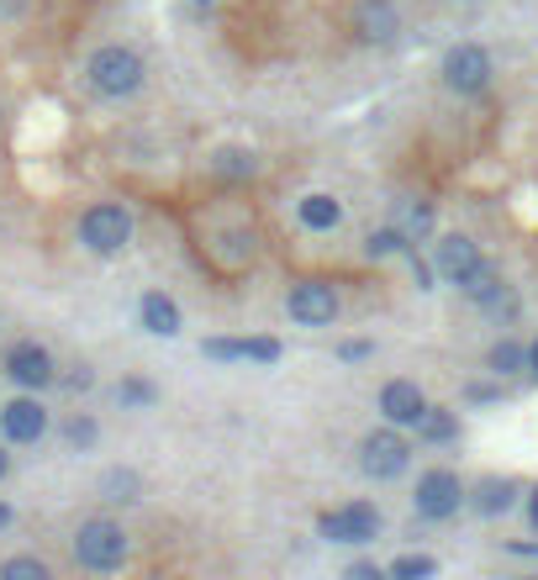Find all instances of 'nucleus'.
I'll use <instances>...</instances> for the list:
<instances>
[{
    "label": "nucleus",
    "mask_w": 538,
    "mask_h": 580,
    "mask_svg": "<svg viewBox=\"0 0 538 580\" xmlns=\"http://www.w3.org/2000/svg\"><path fill=\"white\" fill-rule=\"evenodd\" d=\"M85 85H90V96H100V100L143 96L148 58L132 49V43H100V49L85 58Z\"/></svg>",
    "instance_id": "nucleus-1"
},
{
    "label": "nucleus",
    "mask_w": 538,
    "mask_h": 580,
    "mask_svg": "<svg viewBox=\"0 0 538 580\" xmlns=\"http://www.w3.org/2000/svg\"><path fill=\"white\" fill-rule=\"evenodd\" d=\"M74 565L79 570H90V576H117V570H127V559H132V533L117 523V517H106V512H96V517H85L79 528H74Z\"/></svg>",
    "instance_id": "nucleus-2"
},
{
    "label": "nucleus",
    "mask_w": 538,
    "mask_h": 580,
    "mask_svg": "<svg viewBox=\"0 0 538 580\" xmlns=\"http://www.w3.org/2000/svg\"><path fill=\"white\" fill-rule=\"evenodd\" d=\"M132 233H138V222L127 212L122 201H90L79 222H74V238L85 254H96V259H122L127 248H132Z\"/></svg>",
    "instance_id": "nucleus-3"
},
{
    "label": "nucleus",
    "mask_w": 538,
    "mask_h": 580,
    "mask_svg": "<svg viewBox=\"0 0 538 580\" xmlns=\"http://www.w3.org/2000/svg\"><path fill=\"white\" fill-rule=\"evenodd\" d=\"M470 507V485L460 481V470L449 464H428L412 485V512L417 523H454Z\"/></svg>",
    "instance_id": "nucleus-4"
},
{
    "label": "nucleus",
    "mask_w": 538,
    "mask_h": 580,
    "mask_svg": "<svg viewBox=\"0 0 538 580\" xmlns=\"http://www.w3.org/2000/svg\"><path fill=\"white\" fill-rule=\"evenodd\" d=\"M412 438L407 428H396V422H380V428H369L359 438V470H365V481H401L407 470H412Z\"/></svg>",
    "instance_id": "nucleus-5"
},
{
    "label": "nucleus",
    "mask_w": 538,
    "mask_h": 580,
    "mask_svg": "<svg viewBox=\"0 0 538 580\" xmlns=\"http://www.w3.org/2000/svg\"><path fill=\"white\" fill-rule=\"evenodd\" d=\"M443 90L460 100H475L491 90V79H496V58H491L486 43H454V49L443 53Z\"/></svg>",
    "instance_id": "nucleus-6"
},
{
    "label": "nucleus",
    "mask_w": 538,
    "mask_h": 580,
    "mask_svg": "<svg viewBox=\"0 0 538 580\" xmlns=\"http://www.w3.org/2000/svg\"><path fill=\"white\" fill-rule=\"evenodd\" d=\"M386 528V517L375 502H338V507L318 512V538L322 544H343V549H365Z\"/></svg>",
    "instance_id": "nucleus-7"
},
{
    "label": "nucleus",
    "mask_w": 538,
    "mask_h": 580,
    "mask_svg": "<svg viewBox=\"0 0 538 580\" xmlns=\"http://www.w3.org/2000/svg\"><path fill=\"white\" fill-rule=\"evenodd\" d=\"M338 312H343V296L327 275H301L286 290V316H291L295 327H333Z\"/></svg>",
    "instance_id": "nucleus-8"
},
{
    "label": "nucleus",
    "mask_w": 538,
    "mask_h": 580,
    "mask_svg": "<svg viewBox=\"0 0 538 580\" xmlns=\"http://www.w3.org/2000/svg\"><path fill=\"white\" fill-rule=\"evenodd\" d=\"M0 369H6V380L17 390H49L58 386V359H53L49 343L37 339H22L6 348V359H0Z\"/></svg>",
    "instance_id": "nucleus-9"
},
{
    "label": "nucleus",
    "mask_w": 538,
    "mask_h": 580,
    "mask_svg": "<svg viewBox=\"0 0 538 580\" xmlns=\"http://www.w3.org/2000/svg\"><path fill=\"white\" fill-rule=\"evenodd\" d=\"M53 428L49 407L37 401V390H22V396H11V401H0V438L11 443V449H32V443H43Z\"/></svg>",
    "instance_id": "nucleus-10"
},
{
    "label": "nucleus",
    "mask_w": 538,
    "mask_h": 580,
    "mask_svg": "<svg viewBox=\"0 0 538 580\" xmlns=\"http://www.w3.org/2000/svg\"><path fill=\"white\" fill-rule=\"evenodd\" d=\"M348 32H354L365 49H391V43H401L407 22H401V6H396V0H354Z\"/></svg>",
    "instance_id": "nucleus-11"
},
{
    "label": "nucleus",
    "mask_w": 538,
    "mask_h": 580,
    "mask_svg": "<svg viewBox=\"0 0 538 580\" xmlns=\"http://www.w3.org/2000/svg\"><path fill=\"white\" fill-rule=\"evenodd\" d=\"M433 265H439V280L454 290H465L481 269H486V254H481V243L470 238V233H443L433 243Z\"/></svg>",
    "instance_id": "nucleus-12"
},
{
    "label": "nucleus",
    "mask_w": 538,
    "mask_h": 580,
    "mask_svg": "<svg viewBox=\"0 0 538 580\" xmlns=\"http://www.w3.org/2000/svg\"><path fill=\"white\" fill-rule=\"evenodd\" d=\"M428 390L417 386V380H407V375H391L386 386H380V396H375V411H380V422H396V428H407V433H417V422L428 417Z\"/></svg>",
    "instance_id": "nucleus-13"
},
{
    "label": "nucleus",
    "mask_w": 538,
    "mask_h": 580,
    "mask_svg": "<svg viewBox=\"0 0 538 580\" xmlns=\"http://www.w3.org/2000/svg\"><path fill=\"white\" fill-rule=\"evenodd\" d=\"M460 296H465V301L475 307V312L496 316V322H517V312H523V301H517L513 280H507V275H502L496 265L481 269V275H475V280H470V286L460 290Z\"/></svg>",
    "instance_id": "nucleus-14"
},
{
    "label": "nucleus",
    "mask_w": 538,
    "mask_h": 580,
    "mask_svg": "<svg viewBox=\"0 0 538 580\" xmlns=\"http://www.w3.org/2000/svg\"><path fill=\"white\" fill-rule=\"evenodd\" d=\"M206 254H212V259H217L227 275H238V269H248L254 259H259V227H254L248 217L227 222V227H217V233H212Z\"/></svg>",
    "instance_id": "nucleus-15"
},
{
    "label": "nucleus",
    "mask_w": 538,
    "mask_h": 580,
    "mask_svg": "<svg viewBox=\"0 0 538 580\" xmlns=\"http://www.w3.org/2000/svg\"><path fill=\"white\" fill-rule=\"evenodd\" d=\"M206 170H212V180H222V185H254L259 180V148H248V143H217L212 153H206Z\"/></svg>",
    "instance_id": "nucleus-16"
},
{
    "label": "nucleus",
    "mask_w": 538,
    "mask_h": 580,
    "mask_svg": "<svg viewBox=\"0 0 538 580\" xmlns=\"http://www.w3.org/2000/svg\"><path fill=\"white\" fill-rule=\"evenodd\" d=\"M523 496H528V491H523L513 475H486V481L470 485V512H475V517H507Z\"/></svg>",
    "instance_id": "nucleus-17"
},
{
    "label": "nucleus",
    "mask_w": 538,
    "mask_h": 580,
    "mask_svg": "<svg viewBox=\"0 0 538 580\" xmlns=\"http://www.w3.org/2000/svg\"><path fill=\"white\" fill-rule=\"evenodd\" d=\"M295 222H301L312 238H327V233L343 227V201L333 191H306L295 201Z\"/></svg>",
    "instance_id": "nucleus-18"
},
{
    "label": "nucleus",
    "mask_w": 538,
    "mask_h": 580,
    "mask_svg": "<svg viewBox=\"0 0 538 580\" xmlns=\"http://www.w3.org/2000/svg\"><path fill=\"white\" fill-rule=\"evenodd\" d=\"M138 322H143V333H153V339H180L185 312H180V301L164 296V290H143V301H138Z\"/></svg>",
    "instance_id": "nucleus-19"
},
{
    "label": "nucleus",
    "mask_w": 538,
    "mask_h": 580,
    "mask_svg": "<svg viewBox=\"0 0 538 580\" xmlns=\"http://www.w3.org/2000/svg\"><path fill=\"white\" fill-rule=\"evenodd\" d=\"M417 248V238L401 227V222H386V227H369L365 233V259H375V265H386V259H407Z\"/></svg>",
    "instance_id": "nucleus-20"
},
{
    "label": "nucleus",
    "mask_w": 538,
    "mask_h": 580,
    "mask_svg": "<svg viewBox=\"0 0 538 580\" xmlns=\"http://www.w3.org/2000/svg\"><path fill=\"white\" fill-rule=\"evenodd\" d=\"M486 369H491V380H517V375H528V343L513 339V333H502V339L486 348Z\"/></svg>",
    "instance_id": "nucleus-21"
},
{
    "label": "nucleus",
    "mask_w": 538,
    "mask_h": 580,
    "mask_svg": "<svg viewBox=\"0 0 538 580\" xmlns=\"http://www.w3.org/2000/svg\"><path fill=\"white\" fill-rule=\"evenodd\" d=\"M96 491H100V502H111V507H132V502H143V475L127 470V464H111L100 475Z\"/></svg>",
    "instance_id": "nucleus-22"
},
{
    "label": "nucleus",
    "mask_w": 538,
    "mask_h": 580,
    "mask_svg": "<svg viewBox=\"0 0 538 580\" xmlns=\"http://www.w3.org/2000/svg\"><path fill=\"white\" fill-rule=\"evenodd\" d=\"M417 443H433V449H443V443H460V411L454 407H428V417L417 422Z\"/></svg>",
    "instance_id": "nucleus-23"
},
{
    "label": "nucleus",
    "mask_w": 538,
    "mask_h": 580,
    "mask_svg": "<svg viewBox=\"0 0 538 580\" xmlns=\"http://www.w3.org/2000/svg\"><path fill=\"white\" fill-rule=\"evenodd\" d=\"M58 433H64V443H69L74 454H90V449H96V443H100V422H96V417H90V411H69Z\"/></svg>",
    "instance_id": "nucleus-24"
},
{
    "label": "nucleus",
    "mask_w": 538,
    "mask_h": 580,
    "mask_svg": "<svg viewBox=\"0 0 538 580\" xmlns=\"http://www.w3.org/2000/svg\"><path fill=\"white\" fill-rule=\"evenodd\" d=\"M153 401H159V386H153L148 375H122V380H117V407L122 411H148Z\"/></svg>",
    "instance_id": "nucleus-25"
},
{
    "label": "nucleus",
    "mask_w": 538,
    "mask_h": 580,
    "mask_svg": "<svg viewBox=\"0 0 538 580\" xmlns=\"http://www.w3.org/2000/svg\"><path fill=\"white\" fill-rule=\"evenodd\" d=\"M439 576V559L433 555H401L386 565V580H433Z\"/></svg>",
    "instance_id": "nucleus-26"
},
{
    "label": "nucleus",
    "mask_w": 538,
    "mask_h": 580,
    "mask_svg": "<svg viewBox=\"0 0 538 580\" xmlns=\"http://www.w3.org/2000/svg\"><path fill=\"white\" fill-rule=\"evenodd\" d=\"M53 570L43 565V559H32V555H11V559H0V580H49Z\"/></svg>",
    "instance_id": "nucleus-27"
},
{
    "label": "nucleus",
    "mask_w": 538,
    "mask_h": 580,
    "mask_svg": "<svg viewBox=\"0 0 538 580\" xmlns=\"http://www.w3.org/2000/svg\"><path fill=\"white\" fill-rule=\"evenodd\" d=\"M433 222H439L433 201H412V206H407V217H401V227H407V233L422 243V238H433Z\"/></svg>",
    "instance_id": "nucleus-28"
},
{
    "label": "nucleus",
    "mask_w": 538,
    "mask_h": 580,
    "mask_svg": "<svg viewBox=\"0 0 538 580\" xmlns=\"http://www.w3.org/2000/svg\"><path fill=\"white\" fill-rule=\"evenodd\" d=\"M280 339H269V333H254V339H244V364H280Z\"/></svg>",
    "instance_id": "nucleus-29"
},
{
    "label": "nucleus",
    "mask_w": 538,
    "mask_h": 580,
    "mask_svg": "<svg viewBox=\"0 0 538 580\" xmlns=\"http://www.w3.org/2000/svg\"><path fill=\"white\" fill-rule=\"evenodd\" d=\"M201 354L212 364H244V339H206Z\"/></svg>",
    "instance_id": "nucleus-30"
},
{
    "label": "nucleus",
    "mask_w": 538,
    "mask_h": 580,
    "mask_svg": "<svg viewBox=\"0 0 538 580\" xmlns=\"http://www.w3.org/2000/svg\"><path fill=\"white\" fill-rule=\"evenodd\" d=\"M407 265H412V286L422 290V296H428V290H439V265H433V259H422V254H407Z\"/></svg>",
    "instance_id": "nucleus-31"
},
{
    "label": "nucleus",
    "mask_w": 538,
    "mask_h": 580,
    "mask_svg": "<svg viewBox=\"0 0 538 580\" xmlns=\"http://www.w3.org/2000/svg\"><path fill=\"white\" fill-rule=\"evenodd\" d=\"M58 386H64V390H74V396H85V390L96 386V375H90V364H74L69 375L58 369Z\"/></svg>",
    "instance_id": "nucleus-32"
},
{
    "label": "nucleus",
    "mask_w": 538,
    "mask_h": 580,
    "mask_svg": "<svg viewBox=\"0 0 538 580\" xmlns=\"http://www.w3.org/2000/svg\"><path fill=\"white\" fill-rule=\"evenodd\" d=\"M338 359H343V364L375 359V343H369V339H348V343H338Z\"/></svg>",
    "instance_id": "nucleus-33"
},
{
    "label": "nucleus",
    "mask_w": 538,
    "mask_h": 580,
    "mask_svg": "<svg viewBox=\"0 0 538 580\" xmlns=\"http://www.w3.org/2000/svg\"><path fill=\"white\" fill-rule=\"evenodd\" d=\"M343 576L348 580H386V565H375V559H354Z\"/></svg>",
    "instance_id": "nucleus-34"
},
{
    "label": "nucleus",
    "mask_w": 538,
    "mask_h": 580,
    "mask_svg": "<svg viewBox=\"0 0 538 580\" xmlns=\"http://www.w3.org/2000/svg\"><path fill=\"white\" fill-rule=\"evenodd\" d=\"M502 396V380L496 386H470V401H496Z\"/></svg>",
    "instance_id": "nucleus-35"
},
{
    "label": "nucleus",
    "mask_w": 538,
    "mask_h": 580,
    "mask_svg": "<svg viewBox=\"0 0 538 580\" xmlns=\"http://www.w3.org/2000/svg\"><path fill=\"white\" fill-rule=\"evenodd\" d=\"M523 507H528V528L538 533V485H534V491H528V496H523Z\"/></svg>",
    "instance_id": "nucleus-36"
},
{
    "label": "nucleus",
    "mask_w": 538,
    "mask_h": 580,
    "mask_svg": "<svg viewBox=\"0 0 538 580\" xmlns=\"http://www.w3.org/2000/svg\"><path fill=\"white\" fill-rule=\"evenodd\" d=\"M11 523H17V507H11V502H0V533L11 528Z\"/></svg>",
    "instance_id": "nucleus-37"
},
{
    "label": "nucleus",
    "mask_w": 538,
    "mask_h": 580,
    "mask_svg": "<svg viewBox=\"0 0 538 580\" xmlns=\"http://www.w3.org/2000/svg\"><path fill=\"white\" fill-rule=\"evenodd\" d=\"M6 449H11V443H6V438H0V481H6V475H11V454H6Z\"/></svg>",
    "instance_id": "nucleus-38"
},
{
    "label": "nucleus",
    "mask_w": 538,
    "mask_h": 580,
    "mask_svg": "<svg viewBox=\"0 0 538 580\" xmlns=\"http://www.w3.org/2000/svg\"><path fill=\"white\" fill-rule=\"evenodd\" d=\"M528 375H534V380H538V339L528 343Z\"/></svg>",
    "instance_id": "nucleus-39"
}]
</instances>
